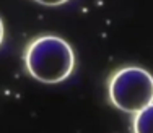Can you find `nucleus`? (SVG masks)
<instances>
[{"label": "nucleus", "instance_id": "20e7f679", "mask_svg": "<svg viewBox=\"0 0 153 133\" xmlns=\"http://www.w3.org/2000/svg\"><path fill=\"white\" fill-rule=\"evenodd\" d=\"M34 2L41 3V5H46V7H57V5H62V3L68 2V0H34Z\"/></svg>", "mask_w": 153, "mask_h": 133}, {"label": "nucleus", "instance_id": "f03ea898", "mask_svg": "<svg viewBox=\"0 0 153 133\" xmlns=\"http://www.w3.org/2000/svg\"><path fill=\"white\" fill-rule=\"evenodd\" d=\"M109 101L127 114H137L153 102V76L140 67H126L109 81Z\"/></svg>", "mask_w": 153, "mask_h": 133}, {"label": "nucleus", "instance_id": "f257e3e1", "mask_svg": "<svg viewBox=\"0 0 153 133\" xmlns=\"http://www.w3.org/2000/svg\"><path fill=\"white\" fill-rule=\"evenodd\" d=\"M25 67L34 80L54 85L67 80L75 67V54L67 41L57 36H41L28 46Z\"/></svg>", "mask_w": 153, "mask_h": 133}, {"label": "nucleus", "instance_id": "39448f33", "mask_svg": "<svg viewBox=\"0 0 153 133\" xmlns=\"http://www.w3.org/2000/svg\"><path fill=\"white\" fill-rule=\"evenodd\" d=\"M3 34H5V29H3V23H2V18H0V44L3 41Z\"/></svg>", "mask_w": 153, "mask_h": 133}, {"label": "nucleus", "instance_id": "7ed1b4c3", "mask_svg": "<svg viewBox=\"0 0 153 133\" xmlns=\"http://www.w3.org/2000/svg\"><path fill=\"white\" fill-rule=\"evenodd\" d=\"M132 130L134 133H153V102L135 114Z\"/></svg>", "mask_w": 153, "mask_h": 133}]
</instances>
